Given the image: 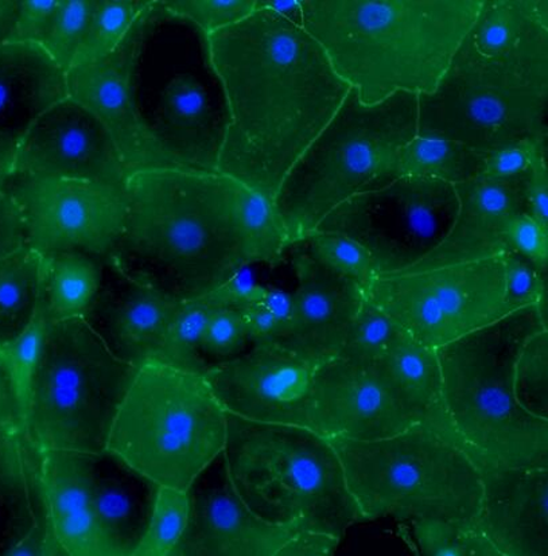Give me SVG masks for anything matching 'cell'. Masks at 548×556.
Instances as JSON below:
<instances>
[{
  "label": "cell",
  "mask_w": 548,
  "mask_h": 556,
  "mask_svg": "<svg viewBox=\"0 0 548 556\" xmlns=\"http://www.w3.org/2000/svg\"><path fill=\"white\" fill-rule=\"evenodd\" d=\"M104 261L102 285L84 319L120 361L136 367L160 361L181 301L132 277L110 256Z\"/></svg>",
  "instance_id": "ac0fdd59"
},
{
  "label": "cell",
  "mask_w": 548,
  "mask_h": 556,
  "mask_svg": "<svg viewBox=\"0 0 548 556\" xmlns=\"http://www.w3.org/2000/svg\"><path fill=\"white\" fill-rule=\"evenodd\" d=\"M156 9L192 22L206 37L253 14L256 0H156Z\"/></svg>",
  "instance_id": "7bdbcfd3"
},
{
  "label": "cell",
  "mask_w": 548,
  "mask_h": 556,
  "mask_svg": "<svg viewBox=\"0 0 548 556\" xmlns=\"http://www.w3.org/2000/svg\"><path fill=\"white\" fill-rule=\"evenodd\" d=\"M361 521L473 520L483 466L442 420L408 425L373 441H330Z\"/></svg>",
  "instance_id": "8992f818"
},
{
  "label": "cell",
  "mask_w": 548,
  "mask_h": 556,
  "mask_svg": "<svg viewBox=\"0 0 548 556\" xmlns=\"http://www.w3.org/2000/svg\"><path fill=\"white\" fill-rule=\"evenodd\" d=\"M26 245V229L18 206L0 189V257Z\"/></svg>",
  "instance_id": "f907efd6"
},
{
  "label": "cell",
  "mask_w": 548,
  "mask_h": 556,
  "mask_svg": "<svg viewBox=\"0 0 548 556\" xmlns=\"http://www.w3.org/2000/svg\"><path fill=\"white\" fill-rule=\"evenodd\" d=\"M545 325L547 308L524 306L435 350L447 424L483 468H548V420L513 389L520 351Z\"/></svg>",
  "instance_id": "277c9868"
},
{
  "label": "cell",
  "mask_w": 548,
  "mask_h": 556,
  "mask_svg": "<svg viewBox=\"0 0 548 556\" xmlns=\"http://www.w3.org/2000/svg\"><path fill=\"white\" fill-rule=\"evenodd\" d=\"M39 530H49V526L39 484L38 452L25 429L0 425V555L11 556L21 542Z\"/></svg>",
  "instance_id": "83f0119b"
},
{
  "label": "cell",
  "mask_w": 548,
  "mask_h": 556,
  "mask_svg": "<svg viewBox=\"0 0 548 556\" xmlns=\"http://www.w3.org/2000/svg\"><path fill=\"white\" fill-rule=\"evenodd\" d=\"M66 97L65 73L42 47L0 45V189L38 117Z\"/></svg>",
  "instance_id": "44dd1931"
},
{
  "label": "cell",
  "mask_w": 548,
  "mask_h": 556,
  "mask_svg": "<svg viewBox=\"0 0 548 556\" xmlns=\"http://www.w3.org/2000/svg\"><path fill=\"white\" fill-rule=\"evenodd\" d=\"M237 293L238 279L232 300L214 314L204 331L200 355L205 368L242 355L245 348L251 344L247 325L237 303Z\"/></svg>",
  "instance_id": "b9f144b4"
},
{
  "label": "cell",
  "mask_w": 548,
  "mask_h": 556,
  "mask_svg": "<svg viewBox=\"0 0 548 556\" xmlns=\"http://www.w3.org/2000/svg\"><path fill=\"white\" fill-rule=\"evenodd\" d=\"M97 8L98 0H60L52 29L41 47L64 73L74 64Z\"/></svg>",
  "instance_id": "ab89813d"
},
{
  "label": "cell",
  "mask_w": 548,
  "mask_h": 556,
  "mask_svg": "<svg viewBox=\"0 0 548 556\" xmlns=\"http://www.w3.org/2000/svg\"><path fill=\"white\" fill-rule=\"evenodd\" d=\"M187 493V530L170 556H329L341 542L257 518L234 491L222 453Z\"/></svg>",
  "instance_id": "4fadbf2b"
},
{
  "label": "cell",
  "mask_w": 548,
  "mask_h": 556,
  "mask_svg": "<svg viewBox=\"0 0 548 556\" xmlns=\"http://www.w3.org/2000/svg\"><path fill=\"white\" fill-rule=\"evenodd\" d=\"M125 190L126 227L109 256L177 301L292 249L272 200L226 174L149 167L131 173Z\"/></svg>",
  "instance_id": "7a4b0ae2"
},
{
  "label": "cell",
  "mask_w": 548,
  "mask_h": 556,
  "mask_svg": "<svg viewBox=\"0 0 548 556\" xmlns=\"http://www.w3.org/2000/svg\"><path fill=\"white\" fill-rule=\"evenodd\" d=\"M514 396L520 407L535 418L548 420V328L528 337L520 351L513 374Z\"/></svg>",
  "instance_id": "f35d334b"
},
{
  "label": "cell",
  "mask_w": 548,
  "mask_h": 556,
  "mask_svg": "<svg viewBox=\"0 0 548 556\" xmlns=\"http://www.w3.org/2000/svg\"><path fill=\"white\" fill-rule=\"evenodd\" d=\"M417 135L418 94L396 92L367 105L351 88L332 121L290 168L273 195L290 244L304 240L351 197L398 177L400 150Z\"/></svg>",
  "instance_id": "52a82bcc"
},
{
  "label": "cell",
  "mask_w": 548,
  "mask_h": 556,
  "mask_svg": "<svg viewBox=\"0 0 548 556\" xmlns=\"http://www.w3.org/2000/svg\"><path fill=\"white\" fill-rule=\"evenodd\" d=\"M475 525L501 556L548 555V468H483Z\"/></svg>",
  "instance_id": "ffe728a7"
},
{
  "label": "cell",
  "mask_w": 548,
  "mask_h": 556,
  "mask_svg": "<svg viewBox=\"0 0 548 556\" xmlns=\"http://www.w3.org/2000/svg\"><path fill=\"white\" fill-rule=\"evenodd\" d=\"M483 0H301L305 30L361 103L432 93Z\"/></svg>",
  "instance_id": "3957f363"
},
{
  "label": "cell",
  "mask_w": 548,
  "mask_h": 556,
  "mask_svg": "<svg viewBox=\"0 0 548 556\" xmlns=\"http://www.w3.org/2000/svg\"><path fill=\"white\" fill-rule=\"evenodd\" d=\"M160 15L154 4L141 15L114 52L94 63L65 73L68 97L91 111L114 138L128 176L149 167H175L139 114L136 71L151 21Z\"/></svg>",
  "instance_id": "2e32d148"
},
{
  "label": "cell",
  "mask_w": 548,
  "mask_h": 556,
  "mask_svg": "<svg viewBox=\"0 0 548 556\" xmlns=\"http://www.w3.org/2000/svg\"><path fill=\"white\" fill-rule=\"evenodd\" d=\"M300 243L318 261L362 289L378 274L371 255L343 235L311 230Z\"/></svg>",
  "instance_id": "60d3db41"
},
{
  "label": "cell",
  "mask_w": 548,
  "mask_h": 556,
  "mask_svg": "<svg viewBox=\"0 0 548 556\" xmlns=\"http://www.w3.org/2000/svg\"><path fill=\"white\" fill-rule=\"evenodd\" d=\"M506 271L505 301L508 311L539 305L547 308V273L518 252L502 251Z\"/></svg>",
  "instance_id": "ee69618b"
},
{
  "label": "cell",
  "mask_w": 548,
  "mask_h": 556,
  "mask_svg": "<svg viewBox=\"0 0 548 556\" xmlns=\"http://www.w3.org/2000/svg\"><path fill=\"white\" fill-rule=\"evenodd\" d=\"M222 457L234 491L267 523L343 539L360 523L333 443L310 427L227 413Z\"/></svg>",
  "instance_id": "5b68a950"
},
{
  "label": "cell",
  "mask_w": 548,
  "mask_h": 556,
  "mask_svg": "<svg viewBox=\"0 0 548 556\" xmlns=\"http://www.w3.org/2000/svg\"><path fill=\"white\" fill-rule=\"evenodd\" d=\"M294 247L296 289L284 341L318 357L333 356L365 293L360 285L333 271L301 243Z\"/></svg>",
  "instance_id": "7402d4cb"
},
{
  "label": "cell",
  "mask_w": 548,
  "mask_h": 556,
  "mask_svg": "<svg viewBox=\"0 0 548 556\" xmlns=\"http://www.w3.org/2000/svg\"><path fill=\"white\" fill-rule=\"evenodd\" d=\"M237 303L247 325L251 345L286 340L292 323V294L238 283Z\"/></svg>",
  "instance_id": "8d00e7d4"
},
{
  "label": "cell",
  "mask_w": 548,
  "mask_h": 556,
  "mask_svg": "<svg viewBox=\"0 0 548 556\" xmlns=\"http://www.w3.org/2000/svg\"><path fill=\"white\" fill-rule=\"evenodd\" d=\"M102 274L103 264L80 251L42 256L39 316L47 323L86 317Z\"/></svg>",
  "instance_id": "f546056e"
},
{
  "label": "cell",
  "mask_w": 548,
  "mask_h": 556,
  "mask_svg": "<svg viewBox=\"0 0 548 556\" xmlns=\"http://www.w3.org/2000/svg\"><path fill=\"white\" fill-rule=\"evenodd\" d=\"M412 425L371 369L337 355L327 357L313 380L310 429L329 441H373Z\"/></svg>",
  "instance_id": "d6986e66"
},
{
  "label": "cell",
  "mask_w": 548,
  "mask_h": 556,
  "mask_svg": "<svg viewBox=\"0 0 548 556\" xmlns=\"http://www.w3.org/2000/svg\"><path fill=\"white\" fill-rule=\"evenodd\" d=\"M395 407L411 424L447 422L442 403L437 352L402 334L382 356L368 365Z\"/></svg>",
  "instance_id": "f1b7e54d"
},
{
  "label": "cell",
  "mask_w": 548,
  "mask_h": 556,
  "mask_svg": "<svg viewBox=\"0 0 548 556\" xmlns=\"http://www.w3.org/2000/svg\"><path fill=\"white\" fill-rule=\"evenodd\" d=\"M44 328H47V321L37 314L31 327L14 344L4 348L11 363H13L24 399L33 369L36 367L39 355H41Z\"/></svg>",
  "instance_id": "c3c4849f"
},
{
  "label": "cell",
  "mask_w": 548,
  "mask_h": 556,
  "mask_svg": "<svg viewBox=\"0 0 548 556\" xmlns=\"http://www.w3.org/2000/svg\"><path fill=\"white\" fill-rule=\"evenodd\" d=\"M136 365L120 361L84 318L47 323L25 395V431L37 452L98 456Z\"/></svg>",
  "instance_id": "9c48e42d"
},
{
  "label": "cell",
  "mask_w": 548,
  "mask_h": 556,
  "mask_svg": "<svg viewBox=\"0 0 548 556\" xmlns=\"http://www.w3.org/2000/svg\"><path fill=\"white\" fill-rule=\"evenodd\" d=\"M237 291V280L208 294L180 302L175 319L167 331L160 361L193 372H205L200 355L204 331L222 305L231 301Z\"/></svg>",
  "instance_id": "d6a6232c"
},
{
  "label": "cell",
  "mask_w": 548,
  "mask_h": 556,
  "mask_svg": "<svg viewBox=\"0 0 548 556\" xmlns=\"http://www.w3.org/2000/svg\"><path fill=\"white\" fill-rule=\"evenodd\" d=\"M548 64L455 54L432 93L418 94V135L455 140L486 155L502 146L547 142Z\"/></svg>",
  "instance_id": "30bf717a"
},
{
  "label": "cell",
  "mask_w": 548,
  "mask_h": 556,
  "mask_svg": "<svg viewBox=\"0 0 548 556\" xmlns=\"http://www.w3.org/2000/svg\"><path fill=\"white\" fill-rule=\"evenodd\" d=\"M60 0H20L10 43L41 47L58 14Z\"/></svg>",
  "instance_id": "7dc6e473"
},
{
  "label": "cell",
  "mask_w": 548,
  "mask_h": 556,
  "mask_svg": "<svg viewBox=\"0 0 548 556\" xmlns=\"http://www.w3.org/2000/svg\"><path fill=\"white\" fill-rule=\"evenodd\" d=\"M92 459V454L38 452L43 507L59 555L112 556L94 510Z\"/></svg>",
  "instance_id": "603a6c76"
},
{
  "label": "cell",
  "mask_w": 548,
  "mask_h": 556,
  "mask_svg": "<svg viewBox=\"0 0 548 556\" xmlns=\"http://www.w3.org/2000/svg\"><path fill=\"white\" fill-rule=\"evenodd\" d=\"M156 488L111 453L93 456L94 510L112 556H132L136 552L146 530Z\"/></svg>",
  "instance_id": "4316f807"
},
{
  "label": "cell",
  "mask_w": 548,
  "mask_h": 556,
  "mask_svg": "<svg viewBox=\"0 0 548 556\" xmlns=\"http://www.w3.org/2000/svg\"><path fill=\"white\" fill-rule=\"evenodd\" d=\"M502 240L506 249L527 257L541 271L547 273L548 229L539 226L528 213L514 216L507 223Z\"/></svg>",
  "instance_id": "bcb514c9"
},
{
  "label": "cell",
  "mask_w": 548,
  "mask_h": 556,
  "mask_svg": "<svg viewBox=\"0 0 548 556\" xmlns=\"http://www.w3.org/2000/svg\"><path fill=\"white\" fill-rule=\"evenodd\" d=\"M413 538L428 556H501L473 520L411 521Z\"/></svg>",
  "instance_id": "e575fe53"
},
{
  "label": "cell",
  "mask_w": 548,
  "mask_h": 556,
  "mask_svg": "<svg viewBox=\"0 0 548 556\" xmlns=\"http://www.w3.org/2000/svg\"><path fill=\"white\" fill-rule=\"evenodd\" d=\"M227 431L204 374L154 361L137 368L105 452L155 485L187 492L224 452Z\"/></svg>",
  "instance_id": "ba28073f"
},
{
  "label": "cell",
  "mask_w": 548,
  "mask_h": 556,
  "mask_svg": "<svg viewBox=\"0 0 548 556\" xmlns=\"http://www.w3.org/2000/svg\"><path fill=\"white\" fill-rule=\"evenodd\" d=\"M547 154V142L523 140L502 146L485 155L483 176L495 181L527 176L535 162Z\"/></svg>",
  "instance_id": "f6af8a7d"
},
{
  "label": "cell",
  "mask_w": 548,
  "mask_h": 556,
  "mask_svg": "<svg viewBox=\"0 0 548 556\" xmlns=\"http://www.w3.org/2000/svg\"><path fill=\"white\" fill-rule=\"evenodd\" d=\"M153 4L154 0H98L87 36L71 67L107 58Z\"/></svg>",
  "instance_id": "836d02e7"
},
{
  "label": "cell",
  "mask_w": 548,
  "mask_h": 556,
  "mask_svg": "<svg viewBox=\"0 0 548 556\" xmlns=\"http://www.w3.org/2000/svg\"><path fill=\"white\" fill-rule=\"evenodd\" d=\"M226 116L217 172L273 199L351 91L300 14L256 0L253 14L204 37Z\"/></svg>",
  "instance_id": "6da1fadb"
},
{
  "label": "cell",
  "mask_w": 548,
  "mask_h": 556,
  "mask_svg": "<svg viewBox=\"0 0 548 556\" xmlns=\"http://www.w3.org/2000/svg\"><path fill=\"white\" fill-rule=\"evenodd\" d=\"M456 53L481 61L548 64L547 0H483Z\"/></svg>",
  "instance_id": "d4e9b609"
},
{
  "label": "cell",
  "mask_w": 548,
  "mask_h": 556,
  "mask_svg": "<svg viewBox=\"0 0 548 556\" xmlns=\"http://www.w3.org/2000/svg\"><path fill=\"white\" fill-rule=\"evenodd\" d=\"M2 189L18 206L26 244L41 256L80 251L105 260L126 227L125 187L41 179L8 181Z\"/></svg>",
  "instance_id": "5bb4252c"
},
{
  "label": "cell",
  "mask_w": 548,
  "mask_h": 556,
  "mask_svg": "<svg viewBox=\"0 0 548 556\" xmlns=\"http://www.w3.org/2000/svg\"><path fill=\"white\" fill-rule=\"evenodd\" d=\"M457 212L455 185L396 177L351 197L315 230L354 240L371 255L378 274L393 273L432 254L455 226Z\"/></svg>",
  "instance_id": "7c38bea8"
},
{
  "label": "cell",
  "mask_w": 548,
  "mask_h": 556,
  "mask_svg": "<svg viewBox=\"0 0 548 556\" xmlns=\"http://www.w3.org/2000/svg\"><path fill=\"white\" fill-rule=\"evenodd\" d=\"M0 425L25 429L24 393L4 350H0Z\"/></svg>",
  "instance_id": "681fc988"
},
{
  "label": "cell",
  "mask_w": 548,
  "mask_h": 556,
  "mask_svg": "<svg viewBox=\"0 0 548 556\" xmlns=\"http://www.w3.org/2000/svg\"><path fill=\"white\" fill-rule=\"evenodd\" d=\"M188 493L156 488L146 530L132 556H170L188 526Z\"/></svg>",
  "instance_id": "74e56055"
},
{
  "label": "cell",
  "mask_w": 548,
  "mask_h": 556,
  "mask_svg": "<svg viewBox=\"0 0 548 556\" xmlns=\"http://www.w3.org/2000/svg\"><path fill=\"white\" fill-rule=\"evenodd\" d=\"M128 173L110 131L66 97L30 128L8 181L77 179L126 187Z\"/></svg>",
  "instance_id": "e0dca14e"
},
{
  "label": "cell",
  "mask_w": 548,
  "mask_h": 556,
  "mask_svg": "<svg viewBox=\"0 0 548 556\" xmlns=\"http://www.w3.org/2000/svg\"><path fill=\"white\" fill-rule=\"evenodd\" d=\"M402 334L393 319L365 296L335 355L368 367Z\"/></svg>",
  "instance_id": "d590c367"
},
{
  "label": "cell",
  "mask_w": 548,
  "mask_h": 556,
  "mask_svg": "<svg viewBox=\"0 0 548 556\" xmlns=\"http://www.w3.org/2000/svg\"><path fill=\"white\" fill-rule=\"evenodd\" d=\"M502 251L377 274L362 293L408 339L437 350L510 313Z\"/></svg>",
  "instance_id": "8fae6325"
},
{
  "label": "cell",
  "mask_w": 548,
  "mask_h": 556,
  "mask_svg": "<svg viewBox=\"0 0 548 556\" xmlns=\"http://www.w3.org/2000/svg\"><path fill=\"white\" fill-rule=\"evenodd\" d=\"M42 256L29 245L0 257V350L14 344L38 314Z\"/></svg>",
  "instance_id": "4dcf8cb0"
},
{
  "label": "cell",
  "mask_w": 548,
  "mask_h": 556,
  "mask_svg": "<svg viewBox=\"0 0 548 556\" xmlns=\"http://www.w3.org/2000/svg\"><path fill=\"white\" fill-rule=\"evenodd\" d=\"M485 155L455 140L421 137L407 143L396 161V176L439 179L450 185L484 174Z\"/></svg>",
  "instance_id": "1f68e13d"
},
{
  "label": "cell",
  "mask_w": 548,
  "mask_h": 556,
  "mask_svg": "<svg viewBox=\"0 0 548 556\" xmlns=\"http://www.w3.org/2000/svg\"><path fill=\"white\" fill-rule=\"evenodd\" d=\"M149 127L173 166L217 172L224 123L217 122L203 87L193 78L178 77L167 87Z\"/></svg>",
  "instance_id": "484cf974"
},
{
  "label": "cell",
  "mask_w": 548,
  "mask_h": 556,
  "mask_svg": "<svg viewBox=\"0 0 548 556\" xmlns=\"http://www.w3.org/2000/svg\"><path fill=\"white\" fill-rule=\"evenodd\" d=\"M530 177L531 173L495 181L481 176L455 185L458 197L455 226L441 245L422 261L466 260L506 250L502 232L507 223L528 213Z\"/></svg>",
  "instance_id": "cb8c5ba5"
},
{
  "label": "cell",
  "mask_w": 548,
  "mask_h": 556,
  "mask_svg": "<svg viewBox=\"0 0 548 556\" xmlns=\"http://www.w3.org/2000/svg\"><path fill=\"white\" fill-rule=\"evenodd\" d=\"M326 358L289 341L260 342L212 365L204 375L229 414L255 422L310 427L313 380Z\"/></svg>",
  "instance_id": "9a60e30c"
},
{
  "label": "cell",
  "mask_w": 548,
  "mask_h": 556,
  "mask_svg": "<svg viewBox=\"0 0 548 556\" xmlns=\"http://www.w3.org/2000/svg\"><path fill=\"white\" fill-rule=\"evenodd\" d=\"M548 168L547 154L535 162L528 182V215L548 229Z\"/></svg>",
  "instance_id": "816d5d0a"
}]
</instances>
